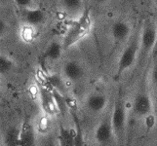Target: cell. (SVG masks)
<instances>
[{"label":"cell","instance_id":"6da1fadb","mask_svg":"<svg viewBox=\"0 0 157 146\" xmlns=\"http://www.w3.org/2000/svg\"><path fill=\"white\" fill-rule=\"evenodd\" d=\"M140 53V32L133 35L122 49L117 61L116 75L120 77L128 70L133 68L139 61Z\"/></svg>","mask_w":157,"mask_h":146},{"label":"cell","instance_id":"7a4b0ae2","mask_svg":"<svg viewBox=\"0 0 157 146\" xmlns=\"http://www.w3.org/2000/svg\"><path fill=\"white\" fill-rule=\"evenodd\" d=\"M92 28V21L88 14H82L67 31L63 41V49H69L89 34Z\"/></svg>","mask_w":157,"mask_h":146},{"label":"cell","instance_id":"3957f363","mask_svg":"<svg viewBox=\"0 0 157 146\" xmlns=\"http://www.w3.org/2000/svg\"><path fill=\"white\" fill-rule=\"evenodd\" d=\"M157 44V23L149 19L143 24L140 31V53L139 61H143L153 51Z\"/></svg>","mask_w":157,"mask_h":146},{"label":"cell","instance_id":"277c9868","mask_svg":"<svg viewBox=\"0 0 157 146\" xmlns=\"http://www.w3.org/2000/svg\"><path fill=\"white\" fill-rule=\"evenodd\" d=\"M111 125L114 133V137L118 141L122 142L125 137L126 131V122H127V113L126 106L124 104L121 96H118L113 106V112L111 115Z\"/></svg>","mask_w":157,"mask_h":146},{"label":"cell","instance_id":"5b68a950","mask_svg":"<svg viewBox=\"0 0 157 146\" xmlns=\"http://www.w3.org/2000/svg\"><path fill=\"white\" fill-rule=\"evenodd\" d=\"M153 103L150 95L147 92H140L135 96L132 109L134 114L139 118H147L152 112Z\"/></svg>","mask_w":157,"mask_h":146},{"label":"cell","instance_id":"8992f818","mask_svg":"<svg viewBox=\"0 0 157 146\" xmlns=\"http://www.w3.org/2000/svg\"><path fill=\"white\" fill-rule=\"evenodd\" d=\"M132 26L125 20H117L110 26V35L113 42L116 44L126 43L131 38Z\"/></svg>","mask_w":157,"mask_h":146},{"label":"cell","instance_id":"52a82bcc","mask_svg":"<svg viewBox=\"0 0 157 146\" xmlns=\"http://www.w3.org/2000/svg\"><path fill=\"white\" fill-rule=\"evenodd\" d=\"M63 74L64 78L72 83H77L83 79L85 75V70L82 64L74 59H69L63 63Z\"/></svg>","mask_w":157,"mask_h":146},{"label":"cell","instance_id":"ba28073f","mask_svg":"<svg viewBox=\"0 0 157 146\" xmlns=\"http://www.w3.org/2000/svg\"><path fill=\"white\" fill-rule=\"evenodd\" d=\"M114 136L111 125V120H102L95 132L96 141L101 145H106L110 142L111 138Z\"/></svg>","mask_w":157,"mask_h":146},{"label":"cell","instance_id":"9c48e42d","mask_svg":"<svg viewBox=\"0 0 157 146\" xmlns=\"http://www.w3.org/2000/svg\"><path fill=\"white\" fill-rule=\"evenodd\" d=\"M21 17H23L25 24L35 28V26H38L44 23L45 14L41 9L34 6L21 10Z\"/></svg>","mask_w":157,"mask_h":146},{"label":"cell","instance_id":"30bf717a","mask_svg":"<svg viewBox=\"0 0 157 146\" xmlns=\"http://www.w3.org/2000/svg\"><path fill=\"white\" fill-rule=\"evenodd\" d=\"M107 104V96L104 94L96 93L90 95L86 99V107L93 113H101Z\"/></svg>","mask_w":157,"mask_h":146},{"label":"cell","instance_id":"8fae6325","mask_svg":"<svg viewBox=\"0 0 157 146\" xmlns=\"http://www.w3.org/2000/svg\"><path fill=\"white\" fill-rule=\"evenodd\" d=\"M63 9L67 13L80 17L84 7V0H59Z\"/></svg>","mask_w":157,"mask_h":146},{"label":"cell","instance_id":"7c38bea8","mask_svg":"<svg viewBox=\"0 0 157 146\" xmlns=\"http://www.w3.org/2000/svg\"><path fill=\"white\" fill-rule=\"evenodd\" d=\"M40 97H41V106L43 108V110L46 113H48V114H54L56 112L57 104L53 93H50L48 90L43 89L41 90Z\"/></svg>","mask_w":157,"mask_h":146},{"label":"cell","instance_id":"4fadbf2b","mask_svg":"<svg viewBox=\"0 0 157 146\" xmlns=\"http://www.w3.org/2000/svg\"><path fill=\"white\" fill-rule=\"evenodd\" d=\"M63 50L64 49L63 46V43L53 41L47 46L44 55L47 58V59H49L50 62H56L61 58Z\"/></svg>","mask_w":157,"mask_h":146},{"label":"cell","instance_id":"5bb4252c","mask_svg":"<svg viewBox=\"0 0 157 146\" xmlns=\"http://www.w3.org/2000/svg\"><path fill=\"white\" fill-rule=\"evenodd\" d=\"M21 132L17 127H11L4 136L5 146H21Z\"/></svg>","mask_w":157,"mask_h":146},{"label":"cell","instance_id":"9a60e30c","mask_svg":"<svg viewBox=\"0 0 157 146\" xmlns=\"http://www.w3.org/2000/svg\"><path fill=\"white\" fill-rule=\"evenodd\" d=\"M21 146H35V134L29 125H24L21 132Z\"/></svg>","mask_w":157,"mask_h":146},{"label":"cell","instance_id":"2e32d148","mask_svg":"<svg viewBox=\"0 0 157 146\" xmlns=\"http://www.w3.org/2000/svg\"><path fill=\"white\" fill-rule=\"evenodd\" d=\"M59 146H75L74 145V134L67 128L61 127L59 134Z\"/></svg>","mask_w":157,"mask_h":146},{"label":"cell","instance_id":"e0dca14e","mask_svg":"<svg viewBox=\"0 0 157 146\" xmlns=\"http://www.w3.org/2000/svg\"><path fill=\"white\" fill-rule=\"evenodd\" d=\"M14 61L9 56L1 54L0 56V72L1 74H7L14 67Z\"/></svg>","mask_w":157,"mask_h":146},{"label":"cell","instance_id":"ac0fdd59","mask_svg":"<svg viewBox=\"0 0 157 146\" xmlns=\"http://www.w3.org/2000/svg\"><path fill=\"white\" fill-rule=\"evenodd\" d=\"M74 145L75 146H84V140H83V133L79 124H76V131L74 133Z\"/></svg>","mask_w":157,"mask_h":146},{"label":"cell","instance_id":"d6986e66","mask_svg":"<svg viewBox=\"0 0 157 146\" xmlns=\"http://www.w3.org/2000/svg\"><path fill=\"white\" fill-rule=\"evenodd\" d=\"M26 25V28H28V32H25V28H23L21 29V37H23V39H25L26 42H29L33 39V36H34V32H33V26H30V25Z\"/></svg>","mask_w":157,"mask_h":146},{"label":"cell","instance_id":"ffe728a7","mask_svg":"<svg viewBox=\"0 0 157 146\" xmlns=\"http://www.w3.org/2000/svg\"><path fill=\"white\" fill-rule=\"evenodd\" d=\"M14 2L21 10L34 7V0H14Z\"/></svg>","mask_w":157,"mask_h":146},{"label":"cell","instance_id":"44dd1931","mask_svg":"<svg viewBox=\"0 0 157 146\" xmlns=\"http://www.w3.org/2000/svg\"><path fill=\"white\" fill-rule=\"evenodd\" d=\"M50 82H51V84L54 86V87L56 88V91L59 92V93L62 94L63 88V84L62 79L59 78V76H57V75H53V76L50 77Z\"/></svg>","mask_w":157,"mask_h":146},{"label":"cell","instance_id":"7402d4cb","mask_svg":"<svg viewBox=\"0 0 157 146\" xmlns=\"http://www.w3.org/2000/svg\"><path fill=\"white\" fill-rule=\"evenodd\" d=\"M151 81H152L153 85L157 88V66H155L151 72Z\"/></svg>","mask_w":157,"mask_h":146},{"label":"cell","instance_id":"603a6c76","mask_svg":"<svg viewBox=\"0 0 157 146\" xmlns=\"http://www.w3.org/2000/svg\"><path fill=\"white\" fill-rule=\"evenodd\" d=\"M92 2L98 5H101V4H105L106 2H108L109 0H91Z\"/></svg>","mask_w":157,"mask_h":146},{"label":"cell","instance_id":"cb8c5ba5","mask_svg":"<svg viewBox=\"0 0 157 146\" xmlns=\"http://www.w3.org/2000/svg\"><path fill=\"white\" fill-rule=\"evenodd\" d=\"M154 2H155V5H156V7H157V0H154Z\"/></svg>","mask_w":157,"mask_h":146},{"label":"cell","instance_id":"d4e9b609","mask_svg":"<svg viewBox=\"0 0 157 146\" xmlns=\"http://www.w3.org/2000/svg\"><path fill=\"white\" fill-rule=\"evenodd\" d=\"M156 146H157V145H156Z\"/></svg>","mask_w":157,"mask_h":146}]
</instances>
